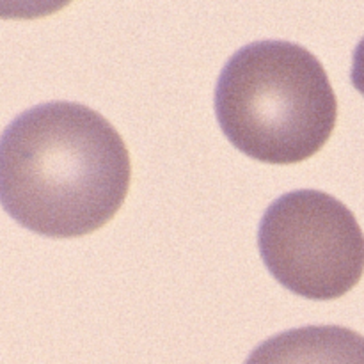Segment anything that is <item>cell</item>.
Returning <instances> with one entry per match:
<instances>
[{"label": "cell", "instance_id": "cell-1", "mask_svg": "<svg viewBox=\"0 0 364 364\" xmlns=\"http://www.w3.org/2000/svg\"><path fill=\"white\" fill-rule=\"evenodd\" d=\"M130 174L121 135L80 103L32 107L0 135V205L43 237H82L105 226L127 198Z\"/></svg>", "mask_w": 364, "mask_h": 364}, {"label": "cell", "instance_id": "cell-2", "mask_svg": "<svg viewBox=\"0 0 364 364\" xmlns=\"http://www.w3.org/2000/svg\"><path fill=\"white\" fill-rule=\"evenodd\" d=\"M215 114L228 141L267 164H297L326 146L338 102L322 63L290 41H256L220 71Z\"/></svg>", "mask_w": 364, "mask_h": 364}, {"label": "cell", "instance_id": "cell-3", "mask_svg": "<svg viewBox=\"0 0 364 364\" xmlns=\"http://www.w3.org/2000/svg\"><path fill=\"white\" fill-rule=\"evenodd\" d=\"M263 263L277 283L309 301H333L364 272V233L354 213L320 191H294L263 213Z\"/></svg>", "mask_w": 364, "mask_h": 364}, {"label": "cell", "instance_id": "cell-4", "mask_svg": "<svg viewBox=\"0 0 364 364\" xmlns=\"http://www.w3.org/2000/svg\"><path fill=\"white\" fill-rule=\"evenodd\" d=\"M245 364H364V336L340 326H308L269 338Z\"/></svg>", "mask_w": 364, "mask_h": 364}, {"label": "cell", "instance_id": "cell-5", "mask_svg": "<svg viewBox=\"0 0 364 364\" xmlns=\"http://www.w3.org/2000/svg\"><path fill=\"white\" fill-rule=\"evenodd\" d=\"M352 84L364 96V38L354 50V59H352Z\"/></svg>", "mask_w": 364, "mask_h": 364}]
</instances>
